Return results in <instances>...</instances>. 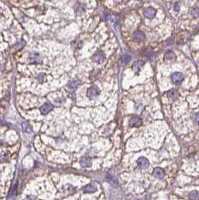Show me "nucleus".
<instances>
[{
    "instance_id": "f257e3e1",
    "label": "nucleus",
    "mask_w": 199,
    "mask_h": 200,
    "mask_svg": "<svg viewBox=\"0 0 199 200\" xmlns=\"http://www.w3.org/2000/svg\"><path fill=\"white\" fill-rule=\"evenodd\" d=\"M100 94V89L99 88L95 87V86H93L90 87L89 89H87V95L89 99H94L95 97H97Z\"/></svg>"
},
{
    "instance_id": "f03ea898",
    "label": "nucleus",
    "mask_w": 199,
    "mask_h": 200,
    "mask_svg": "<svg viewBox=\"0 0 199 200\" xmlns=\"http://www.w3.org/2000/svg\"><path fill=\"white\" fill-rule=\"evenodd\" d=\"M143 124V120L141 118L138 117H133L129 120V124L131 127H139Z\"/></svg>"
},
{
    "instance_id": "7ed1b4c3",
    "label": "nucleus",
    "mask_w": 199,
    "mask_h": 200,
    "mask_svg": "<svg viewBox=\"0 0 199 200\" xmlns=\"http://www.w3.org/2000/svg\"><path fill=\"white\" fill-rule=\"evenodd\" d=\"M183 75L182 73L175 72L171 75L172 82H173L174 84H176V85L180 84L183 81Z\"/></svg>"
},
{
    "instance_id": "20e7f679",
    "label": "nucleus",
    "mask_w": 199,
    "mask_h": 200,
    "mask_svg": "<svg viewBox=\"0 0 199 200\" xmlns=\"http://www.w3.org/2000/svg\"><path fill=\"white\" fill-rule=\"evenodd\" d=\"M137 163H138V167L141 169H144V168H147L149 166V161L145 157H139L137 160Z\"/></svg>"
},
{
    "instance_id": "39448f33",
    "label": "nucleus",
    "mask_w": 199,
    "mask_h": 200,
    "mask_svg": "<svg viewBox=\"0 0 199 200\" xmlns=\"http://www.w3.org/2000/svg\"><path fill=\"white\" fill-rule=\"evenodd\" d=\"M156 9L152 8V7H149L147 9L144 11V16L148 18V19H152L153 17L156 16Z\"/></svg>"
},
{
    "instance_id": "423d86ee",
    "label": "nucleus",
    "mask_w": 199,
    "mask_h": 200,
    "mask_svg": "<svg viewBox=\"0 0 199 200\" xmlns=\"http://www.w3.org/2000/svg\"><path fill=\"white\" fill-rule=\"evenodd\" d=\"M53 105L50 103H45V105H43L40 108V111L42 114L45 115L47 114L50 111L53 110Z\"/></svg>"
},
{
    "instance_id": "0eeeda50",
    "label": "nucleus",
    "mask_w": 199,
    "mask_h": 200,
    "mask_svg": "<svg viewBox=\"0 0 199 200\" xmlns=\"http://www.w3.org/2000/svg\"><path fill=\"white\" fill-rule=\"evenodd\" d=\"M81 166L83 168H89L92 166V160L89 157H83L80 161Z\"/></svg>"
},
{
    "instance_id": "6e6552de",
    "label": "nucleus",
    "mask_w": 199,
    "mask_h": 200,
    "mask_svg": "<svg viewBox=\"0 0 199 200\" xmlns=\"http://www.w3.org/2000/svg\"><path fill=\"white\" fill-rule=\"evenodd\" d=\"M104 59V54L102 51H99L97 53H95V55H93V60L94 62L98 63H102Z\"/></svg>"
},
{
    "instance_id": "1a4fd4ad",
    "label": "nucleus",
    "mask_w": 199,
    "mask_h": 200,
    "mask_svg": "<svg viewBox=\"0 0 199 200\" xmlns=\"http://www.w3.org/2000/svg\"><path fill=\"white\" fill-rule=\"evenodd\" d=\"M133 39L137 42H140L145 39V34L141 31H137L134 33Z\"/></svg>"
},
{
    "instance_id": "9d476101",
    "label": "nucleus",
    "mask_w": 199,
    "mask_h": 200,
    "mask_svg": "<svg viewBox=\"0 0 199 200\" xmlns=\"http://www.w3.org/2000/svg\"><path fill=\"white\" fill-rule=\"evenodd\" d=\"M164 59H165V62L172 63L176 60V55L171 51H168L164 55Z\"/></svg>"
},
{
    "instance_id": "9b49d317",
    "label": "nucleus",
    "mask_w": 199,
    "mask_h": 200,
    "mask_svg": "<svg viewBox=\"0 0 199 200\" xmlns=\"http://www.w3.org/2000/svg\"><path fill=\"white\" fill-rule=\"evenodd\" d=\"M81 81L79 80V79H73L72 81H71L68 84V87L69 89H75L77 88H78L79 86L81 85Z\"/></svg>"
},
{
    "instance_id": "f8f14e48",
    "label": "nucleus",
    "mask_w": 199,
    "mask_h": 200,
    "mask_svg": "<svg viewBox=\"0 0 199 200\" xmlns=\"http://www.w3.org/2000/svg\"><path fill=\"white\" fill-rule=\"evenodd\" d=\"M153 175H154L156 178H162L164 176H165V170L163 168H156L153 170V172H152Z\"/></svg>"
},
{
    "instance_id": "ddd939ff",
    "label": "nucleus",
    "mask_w": 199,
    "mask_h": 200,
    "mask_svg": "<svg viewBox=\"0 0 199 200\" xmlns=\"http://www.w3.org/2000/svg\"><path fill=\"white\" fill-rule=\"evenodd\" d=\"M106 180H107L110 184H112L113 186L117 185V179H116V178H115L114 175H111L110 172L107 173V175H106Z\"/></svg>"
},
{
    "instance_id": "4468645a",
    "label": "nucleus",
    "mask_w": 199,
    "mask_h": 200,
    "mask_svg": "<svg viewBox=\"0 0 199 200\" xmlns=\"http://www.w3.org/2000/svg\"><path fill=\"white\" fill-rule=\"evenodd\" d=\"M167 96H168V98L174 100L178 98V96H179V93H178V91L177 90V89H172L167 92Z\"/></svg>"
},
{
    "instance_id": "2eb2a0df",
    "label": "nucleus",
    "mask_w": 199,
    "mask_h": 200,
    "mask_svg": "<svg viewBox=\"0 0 199 200\" xmlns=\"http://www.w3.org/2000/svg\"><path fill=\"white\" fill-rule=\"evenodd\" d=\"M144 63L143 62V61H141V60H139V61H136L135 63H134L133 66H132V69H133L135 72H139L141 69V68L142 66H144Z\"/></svg>"
},
{
    "instance_id": "dca6fc26",
    "label": "nucleus",
    "mask_w": 199,
    "mask_h": 200,
    "mask_svg": "<svg viewBox=\"0 0 199 200\" xmlns=\"http://www.w3.org/2000/svg\"><path fill=\"white\" fill-rule=\"evenodd\" d=\"M95 191H96V188L95 186L92 185V184H88L83 189L84 193H94Z\"/></svg>"
},
{
    "instance_id": "f3484780",
    "label": "nucleus",
    "mask_w": 199,
    "mask_h": 200,
    "mask_svg": "<svg viewBox=\"0 0 199 200\" xmlns=\"http://www.w3.org/2000/svg\"><path fill=\"white\" fill-rule=\"evenodd\" d=\"M189 198L191 200H199V191L194 190L189 193Z\"/></svg>"
},
{
    "instance_id": "a211bd4d",
    "label": "nucleus",
    "mask_w": 199,
    "mask_h": 200,
    "mask_svg": "<svg viewBox=\"0 0 199 200\" xmlns=\"http://www.w3.org/2000/svg\"><path fill=\"white\" fill-rule=\"evenodd\" d=\"M131 60V56L130 54H124V55L122 57V62L124 64H127L129 63Z\"/></svg>"
},
{
    "instance_id": "6ab92c4d",
    "label": "nucleus",
    "mask_w": 199,
    "mask_h": 200,
    "mask_svg": "<svg viewBox=\"0 0 199 200\" xmlns=\"http://www.w3.org/2000/svg\"><path fill=\"white\" fill-rule=\"evenodd\" d=\"M22 128H23V130H24V131H25V132H32V127H31V126L28 124V123H26V122H24V123L22 124Z\"/></svg>"
},
{
    "instance_id": "aec40b11",
    "label": "nucleus",
    "mask_w": 199,
    "mask_h": 200,
    "mask_svg": "<svg viewBox=\"0 0 199 200\" xmlns=\"http://www.w3.org/2000/svg\"><path fill=\"white\" fill-rule=\"evenodd\" d=\"M192 14L194 15L195 17H198V16H199V9H198V8H195V9H193Z\"/></svg>"
},
{
    "instance_id": "412c9836",
    "label": "nucleus",
    "mask_w": 199,
    "mask_h": 200,
    "mask_svg": "<svg viewBox=\"0 0 199 200\" xmlns=\"http://www.w3.org/2000/svg\"><path fill=\"white\" fill-rule=\"evenodd\" d=\"M194 121L195 124H197L199 125V113H197L194 117Z\"/></svg>"
},
{
    "instance_id": "4be33fe9",
    "label": "nucleus",
    "mask_w": 199,
    "mask_h": 200,
    "mask_svg": "<svg viewBox=\"0 0 199 200\" xmlns=\"http://www.w3.org/2000/svg\"><path fill=\"white\" fill-rule=\"evenodd\" d=\"M35 196H32V195H30V196H28L26 197L25 200H35Z\"/></svg>"
},
{
    "instance_id": "5701e85b",
    "label": "nucleus",
    "mask_w": 199,
    "mask_h": 200,
    "mask_svg": "<svg viewBox=\"0 0 199 200\" xmlns=\"http://www.w3.org/2000/svg\"><path fill=\"white\" fill-rule=\"evenodd\" d=\"M179 9H180L179 5H175V6H174V10H175L176 11H179Z\"/></svg>"
}]
</instances>
